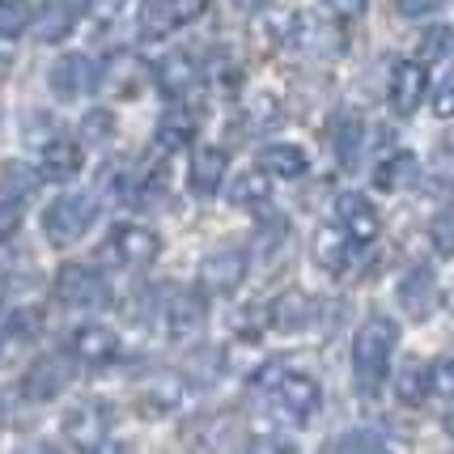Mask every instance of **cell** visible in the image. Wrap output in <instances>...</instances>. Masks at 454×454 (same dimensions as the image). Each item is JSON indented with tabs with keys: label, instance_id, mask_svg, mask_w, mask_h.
<instances>
[{
	"label": "cell",
	"instance_id": "7",
	"mask_svg": "<svg viewBox=\"0 0 454 454\" xmlns=\"http://www.w3.org/2000/svg\"><path fill=\"white\" fill-rule=\"evenodd\" d=\"M73 382V365L64 361V356H39L30 370H26V378H21V395L30 399V403H47V399L64 395V387Z\"/></svg>",
	"mask_w": 454,
	"mask_h": 454
},
{
	"label": "cell",
	"instance_id": "23",
	"mask_svg": "<svg viewBox=\"0 0 454 454\" xmlns=\"http://www.w3.org/2000/svg\"><path fill=\"white\" fill-rule=\"evenodd\" d=\"M416 178H420L416 153H391V158H382V166L374 170V187L378 192H408Z\"/></svg>",
	"mask_w": 454,
	"mask_h": 454
},
{
	"label": "cell",
	"instance_id": "39",
	"mask_svg": "<svg viewBox=\"0 0 454 454\" xmlns=\"http://www.w3.org/2000/svg\"><path fill=\"white\" fill-rule=\"evenodd\" d=\"M21 225V200L0 196V238H13Z\"/></svg>",
	"mask_w": 454,
	"mask_h": 454
},
{
	"label": "cell",
	"instance_id": "36",
	"mask_svg": "<svg viewBox=\"0 0 454 454\" xmlns=\"http://www.w3.org/2000/svg\"><path fill=\"white\" fill-rule=\"evenodd\" d=\"M26 26H30L26 0H0V35H4V39H18Z\"/></svg>",
	"mask_w": 454,
	"mask_h": 454
},
{
	"label": "cell",
	"instance_id": "15",
	"mask_svg": "<svg viewBox=\"0 0 454 454\" xmlns=\"http://www.w3.org/2000/svg\"><path fill=\"white\" fill-rule=\"evenodd\" d=\"M153 77H158V90L166 98H187L200 81V64L187 51H166L153 68Z\"/></svg>",
	"mask_w": 454,
	"mask_h": 454
},
{
	"label": "cell",
	"instance_id": "6",
	"mask_svg": "<svg viewBox=\"0 0 454 454\" xmlns=\"http://www.w3.org/2000/svg\"><path fill=\"white\" fill-rule=\"evenodd\" d=\"M158 323L170 332L175 340L192 336V332H200L204 327V297L200 294H183V289H158Z\"/></svg>",
	"mask_w": 454,
	"mask_h": 454
},
{
	"label": "cell",
	"instance_id": "33",
	"mask_svg": "<svg viewBox=\"0 0 454 454\" xmlns=\"http://www.w3.org/2000/svg\"><path fill=\"white\" fill-rule=\"evenodd\" d=\"M420 59H450L454 56V26H429L425 35H420Z\"/></svg>",
	"mask_w": 454,
	"mask_h": 454
},
{
	"label": "cell",
	"instance_id": "12",
	"mask_svg": "<svg viewBox=\"0 0 454 454\" xmlns=\"http://www.w3.org/2000/svg\"><path fill=\"white\" fill-rule=\"evenodd\" d=\"M399 306L416 323H425L437 310V280L429 268H412V272L399 277Z\"/></svg>",
	"mask_w": 454,
	"mask_h": 454
},
{
	"label": "cell",
	"instance_id": "20",
	"mask_svg": "<svg viewBox=\"0 0 454 454\" xmlns=\"http://www.w3.org/2000/svg\"><path fill=\"white\" fill-rule=\"evenodd\" d=\"M98 81L115 98H137L145 85V68L132 56H111L106 64H98Z\"/></svg>",
	"mask_w": 454,
	"mask_h": 454
},
{
	"label": "cell",
	"instance_id": "11",
	"mask_svg": "<svg viewBox=\"0 0 454 454\" xmlns=\"http://www.w3.org/2000/svg\"><path fill=\"white\" fill-rule=\"evenodd\" d=\"M247 280V255L242 251H217L200 263V289L204 294H234L238 285Z\"/></svg>",
	"mask_w": 454,
	"mask_h": 454
},
{
	"label": "cell",
	"instance_id": "16",
	"mask_svg": "<svg viewBox=\"0 0 454 454\" xmlns=\"http://www.w3.org/2000/svg\"><path fill=\"white\" fill-rule=\"evenodd\" d=\"M73 356L77 361H90V365H106V361H115L119 353V336L111 327H102V323H85L73 332Z\"/></svg>",
	"mask_w": 454,
	"mask_h": 454
},
{
	"label": "cell",
	"instance_id": "32",
	"mask_svg": "<svg viewBox=\"0 0 454 454\" xmlns=\"http://www.w3.org/2000/svg\"><path fill=\"white\" fill-rule=\"evenodd\" d=\"M200 446H208V450H234L238 446L234 416H213V420H204V429H200Z\"/></svg>",
	"mask_w": 454,
	"mask_h": 454
},
{
	"label": "cell",
	"instance_id": "18",
	"mask_svg": "<svg viewBox=\"0 0 454 454\" xmlns=\"http://www.w3.org/2000/svg\"><path fill=\"white\" fill-rule=\"evenodd\" d=\"M294 43L306 51V56H318V59H332L344 51V35H340L332 21H315V18H301L294 26Z\"/></svg>",
	"mask_w": 454,
	"mask_h": 454
},
{
	"label": "cell",
	"instance_id": "2",
	"mask_svg": "<svg viewBox=\"0 0 454 454\" xmlns=\"http://www.w3.org/2000/svg\"><path fill=\"white\" fill-rule=\"evenodd\" d=\"M94 213H98V196H90V192H68V196H59L47 204L43 230H47V238H51L56 247H73V242L94 225Z\"/></svg>",
	"mask_w": 454,
	"mask_h": 454
},
{
	"label": "cell",
	"instance_id": "42",
	"mask_svg": "<svg viewBox=\"0 0 454 454\" xmlns=\"http://www.w3.org/2000/svg\"><path fill=\"white\" fill-rule=\"evenodd\" d=\"M327 9H332V18L336 21H356L365 13V0H323Z\"/></svg>",
	"mask_w": 454,
	"mask_h": 454
},
{
	"label": "cell",
	"instance_id": "9",
	"mask_svg": "<svg viewBox=\"0 0 454 454\" xmlns=\"http://www.w3.org/2000/svg\"><path fill=\"white\" fill-rule=\"evenodd\" d=\"M204 4H208V0H149V4L140 9V30H145L149 39H158L166 30H178V26L196 21L200 13H204Z\"/></svg>",
	"mask_w": 454,
	"mask_h": 454
},
{
	"label": "cell",
	"instance_id": "45",
	"mask_svg": "<svg viewBox=\"0 0 454 454\" xmlns=\"http://www.w3.org/2000/svg\"><path fill=\"white\" fill-rule=\"evenodd\" d=\"M119 4H123V0H94V18H98V21H115Z\"/></svg>",
	"mask_w": 454,
	"mask_h": 454
},
{
	"label": "cell",
	"instance_id": "28",
	"mask_svg": "<svg viewBox=\"0 0 454 454\" xmlns=\"http://www.w3.org/2000/svg\"><path fill=\"white\" fill-rule=\"evenodd\" d=\"M259 166L272 178H297V175H306V153L297 145H268L259 153Z\"/></svg>",
	"mask_w": 454,
	"mask_h": 454
},
{
	"label": "cell",
	"instance_id": "14",
	"mask_svg": "<svg viewBox=\"0 0 454 454\" xmlns=\"http://www.w3.org/2000/svg\"><path fill=\"white\" fill-rule=\"evenodd\" d=\"M336 221L353 242H374L378 238V208L361 192H344L336 200Z\"/></svg>",
	"mask_w": 454,
	"mask_h": 454
},
{
	"label": "cell",
	"instance_id": "29",
	"mask_svg": "<svg viewBox=\"0 0 454 454\" xmlns=\"http://www.w3.org/2000/svg\"><path fill=\"white\" fill-rule=\"evenodd\" d=\"M280 119V102L272 94H251L242 102V128L247 132H263V128H277Z\"/></svg>",
	"mask_w": 454,
	"mask_h": 454
},
{
	"label": "cell",
	"instance_id": "4",
	"mask_svg": "<svg viewBox=\"0 0 454 454\" xmlns=\"http://www.w3.org/2000/svg\"><path fill=\"white\" fill-rule=\"evenodd\" d=\"M161 251V238L149 225H115L111 238L102 242L98 259L102 263H128V268H145L153 263Z\"/></svg>",
	"mask_w": 454,
	"mask_h": 454
},
{
	"label": "cell",
	"instance_id": "27",
	"mask_svg": "<svg viewBox=\"0 0 454 454\" xmlns=\"http://www.w3.org/2000/svg\"><path fill=\"white\" fill-rule=\"evenodd\" d=\"M268 170L259 166V170H247V175L234 178V187H230V204H238V208H259V204H268V196H272V183H268Z\"/></svg>",
	"mask_w": 454,
	"mask_h": 454
},
{
	"label": "cell",
	"instance_id": "43",
	"mask_svg": "<svg viewBox=\"0 0 454 454\" xmlns=\"http://www.w3.org/2000/svg\"><path fill=\"white\" fill-rule=\"evenodd\" d=\"M442 4H446V0H399V13H403V18H429Z\"/></svg>",
	"mask_w": 454,
	"mask_h": 454
},
{
	"label": "cell",
	"instance_id": "13",
	"mask_svg": "<svg viewBox=\"0 0 454 454\" xmlns=\"http://www.w3.org/2000/svg\"><path fill=\"white\" fill-rule=\"evenodd\" d=\"M318 315H323V306H318L310 294H280L272 306H268V323L277 327V332H306V327H318Z\"/></svg>",
	"mask_w": 454,
	"mask_h": 454
},
{
	"label": "cell",
	"instance_id": "21",
	"mask_svg": "<svg viewBox=\"0 0 454 454\" xmlns=\"http://www.w3.org/2000/svg\"><path fill=\"white\" fill-rule=\"evenodd\" d=\"M395 395L399 403H408V408H420L425 399L434 395V365H425V361H403L395 374Z\"/></svg>",
	"mask_w": 454,
	"mask_h": 454
},
{
	"label": "cell",
	"instance_id": "3",
	"mask_svg": "<svg viewBox=\"0 0 454 454\" xmlns=\"http://www.w3.org/2000/svg\"><path fill=\"white\" fill-rule=\"evenodd\" d=\"M263 391L272 395L277 416H280V420H289V425L306 420V416H315L318 403H323V391H318L315 378H310V374H294V370H285V365H280L277 378H272Z\"/></svg>",
	"mask_w": 454,
	"mask_h": 454
},
{
	"label": "cell",
	"instance_id": "48",
	"mask_svg": "<svg viewBox=\"0 0 454 454\" xmlns=\"http://www.w3.org/2000/svg\"><path fill=\"white\" fill-rule=\"evenodd\" d=\"M450 310H454V289H450Z\"/></svg>",
	"mask_w": 454,
	"mask_h": 454
},
{
	"label": "cell",
	"instance_id": "17",
	"mask_svg": "<svg viewBox=\"0 0 454 454\" xmlns=\"http://www.w3.org/2000/svg\"><path fill=\"white\" fill-rule=\"evenodd\" d=\"M225 170H230L225 149H217V145H204V149H196V158H192V192H196L200 200L217 196L221 183H225Z\"/></svg>",
	"mask_w": 454,
	"mask_h": 454
},
{
	"label": "cell",
	"instance_id": "46",
	"mask_svg": "<svg viewBox=\"0 0 454 454\" xmlns=\"http://www.w3.org/2000/svg\"><path fill=\"white\" fill-rule=\"evenodd\" d=\"M238 9H263V4H268V0H234Z\"/></svg>",
	"mask_w": 454,
	"mask_h": 454
},
{
	"label": "cell",
	"instance_id": "37",
	"mask_svg": "<svg viewBox=\"0 0 454 454\" xmlns=\"http://www.w3.org/2000/svg\"><path fill=\"white\" fill-rule=\"evenodd\" d=\"M35 187H39V175H35L30 166H21V161L4 166V192H9L13 200H26Z\"/></svg>",
	"mask_w": 454,
	"mask_h": 454
},
{
	"label": "cell",
	"instance_id": "34",
	"mask_svg": "<svg viewBox=\"0 0 454 454\" xmlns=\"http://www.w3.org/2000/svg\"><path fill=\"white\" fill-rule=\"evenodd\" d=\"M192 119L187 115H166L161 119V128H158V145L170 153V149H183V145H192Z\"/></svg>",
	"mask_w": 454,
	"mask_h": 454
},
{
	"label": "cell",
	"instance_id": "26",
	"mask_svg": "<svg viewBox=\"0 0 454 454\" xmlns=\"http://www.w3.org/2000/svg\"><path fill=\"white\" fill-rule=\"evenodd\" d=\"M73 21H77V9L64 4V0H51V4H43L39 18H35V35H39L43 43H59L73 30Z\"/></svg>",
	"mask_w": 454,
	"mask_h": 454
},
{
	"label": "cell",
	"instance_id": "25",
	"mask_svg": "<svg viewBox=\"0 0 454 454\" xmlns=\"http://www.w3.org/2000/svg\"><path fill=\"white\" fill-rule=\"evenodd\" d=\"M365 123H356V119H340L336 132H332V145H336V158L344 170H356V161L365 158Z\"/></svg>",
	"mask_w": 454,
	"mask_h": 454
},
{
	"label": "cell",
	"instance_id": "40",
	"mask_svg": "<svg viewBox=\"0 0 454 454\" xmlns=\"http://www.w3.org/2000/svg\"><path fill=\"white\" fill-rule=\"evenodd\" d=\"M434 115L437 119H450L454 115V68L442 77V85L434 90Z\"/></svg>",
	"mask_w": 454,
	"mask_h": 454
},
{
	"label": "cell",
	"instance_id": "1",
	"mask_svg": "<svg viewBox=\"0 0 454 454\" xmlns=\"http://www.w3.org/2000/svg\"><path fill=\"white\" fill-rule=\"evenodd\" d=\"M395 344H399V327L387 315L365 318V323L356 327V336H353V374H356V387H361V391H370V395L378 391V382H382L387 365H391Z\"/></svg>",
	"mask_w": 454,
	"mask_h": 454
},
{
	"label": "cell",
	"instance_id": "24",
	"mask_svg": "<svg viewBox=\"0 0 454 454\" xmlns=\"http://www.w3.org/2000/svg\"><path fill=\"white\" fill-rule=\"evenodd\" d=\"M348 255H353V238L344 234L340 225H323L315 234V259L327 272H344V268H348Z\"/></svg>",
	"mask_w": 454,
	"mask_h": 454
},
{
	"label": "cell",
	"instance_id": "35",
	"mask_svg": "<svg viewBox=\"0 0 454 454\" xmlns=\"http://www.w3.org/2000/svg\"><path fill=\"white\" fill-rule=\"evenodd\" d=\"M111 137H115V115L111 111H90L81 119V140L85 145H106Z\"/></svg>",
	"mask_w": 454,
	"mask_h": 454
},
{
	"label": "cell",
	"instance_id": "10",
	"mask_svg": "<svg viewBox=\"0 0 454 454\" xmlns=\"http://www.w3.org/2000/svg\"><path fill=\"white\" fill-rule=\"evenodd\" d=\"M98 81V64L90 56H59L56 64H51V73H47V85H51V94L64 102L81 98L90 85Z\"/></svg>",
	"mask_w": 454,
	"mask_h": 454
},
{
	"label": "cell",
	"instance_id": "30",
	"mask_svg": "<svg viewBox=\"0 0 454 454\" xmlns=\"http://www.w3.org/2000/svg\"><path fill=\"white\" fill-rule=\"evenodd\" d=\"M140 395L149 399L153 408H175L178 399H183V378L170 374V370H158V374H149V382L140 387Z\"/></svg>",
	"mask_w": 454,
	"mask_h": 454
},
{
	"label": "cell",
	"instance_id": "44",
	"mask_svg": "<svg viewBox=\"0 0 454 454\" xmlns=\"http://www.w3.org/2000/svg\"><path fill=\"white\" fill-rule=\"evenodd\" d=\"M434 387H450L454 391V356H446V361L434 370Z\"/></svg>",
	"mask_w": 454,
	"mask_h": 454
},
{
	"label": "cell",
	"instance_id": "22",
	"mask_svg": "<svg viewBox=\"0 0 454 454\" xmlns=\"http://www.w3.org/2000/svg\"><path fill=\"white\" fill-rule=\"evenodd\" d=\"M81 170V145L73 140H47L43 145V158H39V178H51V183H64Z\"/></svg>",
	"mask_w": 454,
	"mask_h": 454
},
{
	"label": "cell",
	"instance_id": "5",
	"mask_svg": "<svg viewBox=\"0 0 454 454\" xmlns=\"http://www.w3.org/2000/svg\"><path fill=\"white\" fill-rule=\"evenodd\" d=\"M56 294L64 306H81V310H98V306L111 301L106 280H102L98 268H90V263H64L56 277Z\"/></svg>",
	"mask_w": 454,
	"mask_h": 454
},
{
	"label": "cell",
	"instance_id": "8",
	"mask_svg": "<svg viewBox=\"0 0 454 454\" xmlns=\"http://www.w3.org/2000/svg\"><path fill=\"white\" fill-rule=\"evenodd\" d=\"M425 90H429V77H425V64L420 59H399L391 68V85H387V102L395 115H412L416 106L425 102Z\"/></svg>",
	"mask_w": 454,
	"mask_h": 454
},
{
	"label": "cell",
	"instance_id": "47",
	"mask_svg": "<svg viewBox=\"0 0 454 454\" xmlns=\"http://www.w3.org/2000/svg\"><path fill=\"white\" fill-rule=\"evenodd\" d=\"M446 434H450V442H454V412L446 416Z\"/></svg>",
	"mask_w": 454,
	"mask_h": 454
},
{
	"label": "cell",
	"instance_id": "19",
	"mask_svg": "<svg viewBox=\"0 0 454 454\" xmlns=\"http://www.w3.org/2000/svg\"><path fill=\"white\" fill-rule=\"evenodd\" d=\"M64 434L73 437L77 446H85V450H98L102 437H106V412L98 403H81V408L64 416Z\"/></svg>",
	"mask_w": 454,
	"mask_h": 454
},
{
	"label": "cell",
	"instance_id": "38",
	"mask_svg": "<svg viewBox=\"0 0 454 454\" xmlns=\"http://www.w3.org/2000/svg\"><path fill=\"white\" fill-rule=\"evenodd\" d=\"M429 238H434L437 255H454V213H442V217L434 221Z\"/></svg>",
	"mask_w": 454,
	"mask_h": 454
},
{
	"label": "cell",
	"instance_id": "31",
	"mask_svg": "<svg viewBox=\"0 0 454 454\" xmlns=\"http://www.w3.org/2000/svg\"><path fill=\"white\" fill-rule=\"evenodd\" d=\"M336 450H340V454L387 450V434H382V429H370V425H361V429H348V434L336 437Z\"/></svg>",
	"mask_w": 454,
	"mask_h": 454
},
{
	"label": "cell",
	"instance_id": "41",
	"mask_svg": "<svg viewBox=\"0 0 454 454\" xmlns=\"http://www.w3.org/2000/svg\"><path fill=\"white\" fill-rule=\"evenodd\" d=\"M39 323H43L39 310H18V315L9 318V332L18 340H30V336H39Z\"/></svg>",
	"mask_w": 454,
	"mask_h": 454
}]
</instances>
